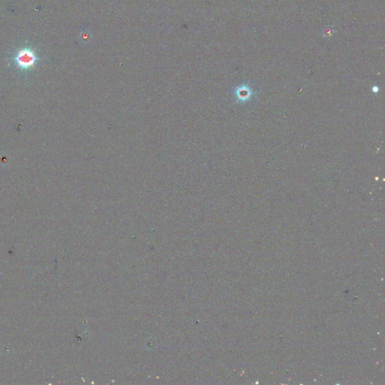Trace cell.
<instances>
[{
    "mask_svg": "<svg viewBox=\"0 0 385 385\" xmlns=\"http://www.w3.org/2000/svg\"><path fill=\"white\" fill-rule=\"evenodd\" d=\"M13 65L20 72H27L36 69L37 64L42 60L38 51L29 43L18 48L11 57Z\"/></svg>",
    "mask_w": 385,
    "mask_h": 385,
    "instance_id": "obj_1",
    "label": "cell"
}]
</instances>
